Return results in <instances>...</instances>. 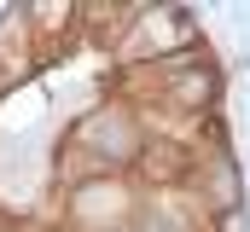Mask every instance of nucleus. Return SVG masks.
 <instances>
[{
    "mask_svg": "<svg viewBox=\"0 0 250 232\" xmlns=\"http://www.w3.org/2000/svg\"><path fill=\"white\" fill-rule=\"evenodd\" d=\"M146 139H151V128L140 122V111L117 99V105H93V111H82L70 128H64L59 139V157H82V169L76 180H93V174H134L140 163V151H146ZM70 180V186H76Z\"/></svg>",
    "mask_w": 250,
    "mask_h": 232,
    "instance_id": "f257e3e1",
    "label": "nucleus"
},
{
    "mask_svg": "<svg viewBox=\"0 0 250 232\" xmlns=\"http://www.w3.org/2000/svg\"><path fill=\"white\" fill-rule=\"evenodd\" d=\"M221 70L215 64H198L187 76H175V81H163L157 87V105L175 116H198V122H209V116H221Z\"/></svg>",
    "mask_w": 250,
    "mask_h": 232,
    "instance_id": "f03ea898",
    "label": "nucleus"
}]
</instances>
